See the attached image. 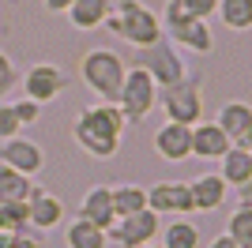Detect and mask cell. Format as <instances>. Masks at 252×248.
Listing matches in <instances>:
<instances>
[{
	"label": "cell",
	"instance_id": "1",
	"mask_svg": "<svg viewBox=\"0 0 252 248\" xmlns=\"http://www.w3.org/2000/svg\"><path fill=\"white\" fill-rule=\"evenodd\" d=\"M125 128L128 121L121 117L113 102H94L87 105L83 113L75 117L72 124V139L83 155L98 158V162H109V158L121 155V143H125Z\"/></svg>",
	"mask_w": 252,
	"mask_h": 248
},
{
	"label": "cell",
	"instance_id": "2",
	"mask_svg": "<svg viewBox=\"0 0 252 248\" xmlns=\"http://www.w3.org/2000/svg\"><path fill=\"white\" fill-rule=\"evenodd\" d=\"M105 31L113 38L128 41L132 49H147L155 41H162V19L158 11H151L143 0H113V11L105 19Z\"/></svg>",
	"mask_w": 252,
	"mask_h": 248
},
{
	"label": "cell",
	"instance_id": "3",
	"mask_svg": "<svg viewBox=\"0 0 252 248\" xmlns=\"http://www.w3.org/2000/svg\"><path fill=\"white\" fill-rule=\"evenodd\" d=\"M125 75H128L125 57L113 53V49H105V45L87 49L83 61H79V79L87 83V91L94 94L98 102H113L117 105V94L125 87Z\"/></svg>",
	"mask_w": 252,
	"mask_h": 248
},
{
	"label": "cell",
	"instance_id": "4",
	"mask_svg": "<svg viewBox=\"0 0 252 248\" xmlns=\"http://www.w3.org/2000/svg\"><path fill=\"white\" fill-rule=\"evenodd\" d=\"M158 19H162L166 41H173L181 53H192V57H211V53H215V34H211L207 19L189 15L181 0H166V11H162Z\"/></svg>",
	"mask_w": 252,
	"mask_h": 248
},
{
	"label": "cell",
	"instance_id": "5",
	"mask_svg": "<svg viewBox=\"0 0 252 248\" xmlns=\"http://www.w3.org/2000/svg\"><path fill=\"white\" fill-rule=\"evenodd\" d=\"M158 109L173 124H200L203 121V72H189L181 83L158 91Z\"/></svg>",
	"mask_w": 252,
	"mask_h": 248
},
{
	"label": "cell",
	"instance_id": "6",
	"mask_svg": "<svg viewBox=\"0 0 252 248\" xmlns=\"http://www.w3.org/2000/svg\"><path fill=\"white\" fill-rule=\"evenodd\" d=\"M158 105V83L151 79L139 64H132L125 75V87H121V94H117V109H121V117H125L128 124H139L147 121L151 109Z\"/></svg>",
	"mask_w": 252,
	"mask_h": 248
},
{
	"label": "cell",
	"instance_id": "7",
	"mask_svg": "<svg viewBox=\"0 0 252 248\" xmlns=\"http://www.w3.org/2000/svg\"><path fill=\"white\" fill-rule=\"evenodd\" d=\"M136 64L158 83V91H166V87H173V83H181L189 75V64L181 57V49L166 38L147 45V49H136Z\"/></svg>",
	"mask_w": 252,
	"mask_h": 248
},
{
	"label": "cell",
	"instance_id": "8",
	"mask_svg": "<svg viewBox=\"0 0 252 248\" xmlns=\"http://www.w3.org/2000/svg\"><path fill=\"white\" fill-rule=\"evenodd\" d=\"M64 87H68V75H64L57 64H49V61L31 64V68H27V75H19L23 98H34V102H42V105L57 102V98L64 94Z\"/></svg>",
	"mask_w": 252,
	"mask_h": 248
},
{
	"label": "cell",
	"instance_id": "9",
	"mask_svg": "<svg viewBox=\"0 0 252 248\" xmlns=\"http://www.w3.org/2000/svg\"><path fill=\"white\" fill-rule=\"evenodd\" d=\"M162 233V218L155 211H139V215H128V218H117L105 237L113 241L117 248H143Z\"/></svg>",
	"mask_w": 252,
	"mask_h": 248
},
{
	"label": "cell",
	"instance_id": "10",
	"mask_svg": "<svg viewBox=\"0 0 252 248\" xmlns=\"http://www.w3.org/2000/svg\"><path fill=\"white\" fill-rule=\"evenodd\" d=\"M147 211H155L158 218H185L192 215V196H189V181H158L147 188Z\"/></svg>",
	"mask_w": 252,
	"mask_h": 248
},
{
	"label": "cell",
	"instance_id": "11",
	"mask_svg": "<svg viewBox=\"0 0 252 248\" xmlns=\"http://www.w3.org/2000/svg\"><path fill=\"white\" fill-rule=\"evenodd\" d=\"M0 162L11 165V169H19V173L34 177L45 169V151L34 139H27V135H15V139H4L0 143Z\"/></svg>",
	"mask_w": 252,
	"mask_h": 248
},
{
	"label": "cell",
	"instance_id": "12",
	"mask_svg": "<svg viewBox=\"0 0 252 248\" xmlns=\"http://www.w3.org/2000/svg\"><path fill=\"white\" fill-rule=\"evenodd\" d=\"M151 147H155V155L166 158V162H189V158H192V128H189V124L166 121L155 132Z\"/></svg>",
	"mask_w": 252,
	"mask_h": 248
},
{
	"label": "cell",
	"instance_id": "13",
	"mask_svg": "<svg viewBox=\"0 0 252 248\" xmlns=\"http://www.w3.org/2000/svg\"><path fill=\"white\" fill-rule=\"evenodd\" d=\"M27 207H31V229H42V233H49V229H57L64 222V203L61 196H53V192H45L42 185H34L31 199H27Z\"/></svg>",
	"mask_w": 252,
	"mask_h": 248
},
{
	"label": "cell",
	"instance_id": "14",
	"mask_svg": "<svg viewBox=\"0 0 252 248\" xmlns=\"http://www.w3.org/2000/svg\"><path fill=\"white\" fill-rule=\"evenodd\" d=\"M226 192H230V185H226L219 173H200L196 181H189L192 211H200V215H211V211H219V207L226 203Z\"/></svg>",
	"mask_w": 252,
	"mask_h": 248
},
{
	"label": "cell",
	"instance_id": "15",
	"mask_svg": "<svg viewBox=\"0 0 252 248\" xmlns=\"http://www.w3.org/2000/svg\"><path fill=\"white\" fill-rule=\"evenodd\" d=\"M230 135L222 132L215 121H200V124H192V155L203 158V162H219L226 151H230Z\"/></svg>",
	"mask_w": 252,
	"mask_h": 248
},
{
	"label": "cell",
	"instance_id": "16",
	"mask_svg": "<svg viewBox=\"0 0 252 248\" xmlns=\"http://www.w3.org/2000/svg\"><path fill=\"white\" fill-rule=\"evenodd\" d=\"M79 218L94 222V226H102L105 233H109V226L117 222V211H113V192H109V185H94L91 192H87V196H83V203H79Z\"/></svg>",
	"mask_w": 252,
	"mask_h": 248
},
{
	"label": "cell",
	"instance_id": "17",
	"mask_svg": "<svg viewBox=\"0 0 252 248\" xmlns=\"http://www.w3.org/2000/svg\"><path fill=\"white\" fill-rule=\"evenodd\" d=\"M109 11H113V0H75L64 15L75 31H98V27H105Z\"/></svg>",
	"mask_w": 252,
	"mask_h": 248
},
{
	"label": "cell",
	"instance_id": "18",
	"mask_svg": "<svg viewBox=\"0 0 252 248\" xmlns=\"http://www.w3.org/2000/svg\"><path fill=\"white\" fill-rule=\"evenodd\" d=\"M219 162H222L219 177H222L230 188H245V185L252 181V155H249V151H241V147H230V151H226Z\"/></svg>",
	"mask_w": 252,
	"mask_h": 248
},
{
	"label": "cell",
	"instance_id": "19",
	"mask_svg": "<svg viewBox=\"0 0 252 248\" xmlns=\"http://www.w3.org/2000/svg\"><path fill=\"white\" fill-rule=\"evenodd\" d=\"M109 192H113V211H117V218H128V215L147 211V188H143V185L117 181V185H109Z\"/></svg>",
	"mask_w": 252,
	"mask_h": 248
},
{
	"label": "cell",
	"instance_id": "20",
	"mask_svg": "<svg viewBox=\"0 0 252 248\" xmlns=\"http://www.w3.org/2000/svg\"><path fill=\"white\" fill-rule=\"evenodd\" d=\"M158 237H162V245H166V248H200L203 245L200 226L189 222V218H169Z\"/></svg>",
	"mask_w": 252,
	"mask_h": 248
},
{
	"label": "cell",
	"instance_id": "21",
	"mask_svg": "<svg viewBox=\"0 0 252 248\" xmlns=\"http://www.w3.org/2000/svg\"><path fill=\"white\" fill-rule=\"evenodd\" d=\"M31 192H34V177L0 162V203H27Z\"/></svg>",
	"mask_w": 252,
	"mask_h": 248
},
{
	"label": "cell",
	"instance_id": "22",
	"mask_svg": "<svg viewBox=\"0 0 252 248\" xmlns=\"http://www.w3.org/2000/svg\"><path fill=\"white\" fill-rule=\"evenodd\" d=\"M64 245H68V248H105L109 237H105L102 226L87 222V218H75L72 226L64 229Z\"/></svg>",
	"mask_w": 252,
	"mask_h": 248
},
{
	"label": "cell",
	"instance_id": "23",
	"mask_svg": "<svg viewBox=\"0 0 252 248\" xmlns=\"http://www.w3.org/2000/svg\"><path fill=\"white\" fill-rule=\"evenodd\" d=\"M215 124L230 135V143H233V139H237V135L252 124V105H249V102H226V105L219 109V117H215Z\"/></svg>",
	"mask_w": 252,
	"mask_h": 248
},
{
	"label": "cell",
	"instance_id": "24",
	"mask_svg": "<svg viewBox=\"0 0 252 248\" xmlns=\"http://www.w3.org/2000/svg\"><path fill=\"white\" fill-rule=\"evenodd\" d=\"M230 31H252V0H219L215 11Z\"/></svg>",
	"mask_w": 252,
	"mask_h": 248
},
{
	"label": "cell",
	"instance_id": "25",
	"mask_svg": "<svg viewBox=\"0 0 252 248\" xmlns=\"http://www.w3.org/2000/svg\"><path fill=\"white\" fill-rule=\"evenodd\" d=\"M226 233L233 237L237 248H252V203H241L226 222Z\"/></svg>",
	"mask_w": 252,
	"mask_h": 248
},
{
	"label": "cell",
	"instance_id": "26",
	"mask_svg": "<svg viewBox=\"0 0 252 248\" xmlns=\"http://www.w3.org/2000/svg\"><path fill=\"white\" fill-rule=\"evenodd\" d=\"M27 229H31V207L0 203V233H27Z\"/></svg>",
	"mask_w": 252,
	"mask_h": 248
},
{
	"label": "cell",
	"instance_id": "27",
	"mask_svg": "<svg viewBox=\"0 0 252 248\" xmlns=\"http://www.w3.org/2000/svg\"><path fill=\"white\" fill-rule=\"evenodd\" d=\"M19 87V72H15V64L4 49H0V102H8V94H15Z\"/></svg>",
	"mask_w": 252,
	"mask_h": 248
},
{
	"label": "cell",
	"instance_id": "28",
	"mask_svg": "<svg viewBox=\"0 0 252 248\" xmlns=\"http://www.w3.org/2000/svg\"><path fill=\"white\" fill-rule=\"evenodd\" d=\"M11 105H15V117H19L23 128H31V124L42 121V102H34V98H23V94H19Z\"/></svg>",
	"mask_w": 252,
	"mask_h": 248
},
{
	"label": "cell",
	"instance_id": "29",
	"mask_svg": "<svg viewBox=\"0 0 252 248\" xmlns=\"http://www.w3.org/2000/svg\"><path fill=\"white\" fill-rule=\"evenodd\" d=\"M19 132H23V124H19V117H15V105L0 102V143H4V139H15Z\"/></svg>",
	"mask_w": 252,
	"mask_h": 248
},
{
	"label": "cell",
	"instance_id": "30",
	"mask_svg": "<svg viewBox=\"0 0 252 248\" xmlns=\"http://www.w3.org/2000/svg\"><path fill=\"white\" fill-rule=\"evenodd\" d=\"M181 4H185V11L196 15V19H211V15L219 11V0H181Z\"/></svg>",
	"mask_w": 252,
	"mask_h": 248
},
{
	"label": "cell",
	"instance_id": "31",
	"mask_svg": "<svg viewBox=\"0 0 252 248\" xmlns=\"http://www.w3.org/2000/svg\"><path fill=\"white\" fill-rule=\"evenodd\" d=\"M11 248H42V241L31 233H11Z\"/></svg>",
	"mask_w": 252,
	"mask_h": 248
},
{
	"label": "cell",
	"instance_id": "32",
	"mask_svg": "<svg viewBox=\"0 0 252 248\" xmlns=\"http://www.w3.org/2000/svg\"><path fill=\"white\" fill-rule=\"evenodd\" d=\"M72 4H75V0H42V8L49 11V15H64Z\"/></svg>",
	"mask_w": 252,
	"mask_h": 248
},
{
	"label": "cell",
	"instance_id": "33",
	"mask_svg": "<svg viewBox=\"0 0 252 248\" xmlns=\"http://www.w3.org/2000/svg\"><path fill=\"white\" fill-rule=\"evenodd\" d=\"M200 248H237V245H233V237H230V233H226V229H222L219 237H211L207 245H200Z\"/></svg>",
	"mask_w": 252,
	"mask_h": 248
},
{
	"label": "cell",
	"instance_id": "34",
	"mask_svg": "<svg viewBox=\"0 0 252 248\" xmlns=\"http://www.w3.org/2000/svg\"><path fill=\"white\" fill-rule=\"evenodd\" d=\"M233 147H241V151H249V155H252V124L237 135V139H233Z\"/></svg>",
	"mask_w": 252,
	"mask_h": 248
},
{
	"label": "cell",
	"instance_id": "35",
	"mask_svg": "<svg viewBox=\"0 0 252 248\" xmlns=\"http://www.w3.org/2000/svg\"><path fill=\"white\" fill-rule=\"evenodd\" d=\"M241 203H252V181H249V185L241 188Z\"/></svg>",
	"mask_w": 252,
	"mask_h": 248
},
{
	"label": "cell",
	"instance_id": "36",
	"mask_svg": "<svg viewBox=\"0 0 252 248\" xmlns=\"http://www.w3.org/2000/svg\"><path fill=\"white\" fill-rule=\"evenodd\" d=\"M0 248H11V233H0Z\"/></svg>",
	"mask_w": 252,
	"mask_h": 248
},
{
	"label": "cell",
	"instance_id": "37",
	"mask_svg": "<svg viewBox=\"0 0 252 248\" xmlns=\"http://www.w3.org/2000/svg\"><path fill=\"white\" fill-rule=\"evenodd\" d=\"M143 248H166V245H155V241H151V245H143Z\"/></svg>",
	"mask_w": 252,
	"mask_h": 248
}]
</instances>
